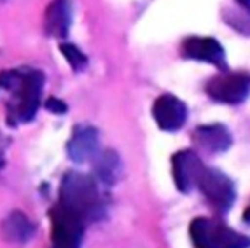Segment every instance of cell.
Masks as SVG:
<instances>
[{
  "label": "cell",
  "mask_w": 250,
  "mask_h": 248,
  "mask_svg": "<svg viewBox=\"0 0 250 248\" xmlns=\"http://www.w3.org/2000/svg\"><path fill=\"white\" fill-rule=\"evenodd\" d=\"M191 240L194 248H250V238L212 219L192 220Z\"/></svg>",
  "instance_id": "cell-3"
},
{
  "label": "cell",
  "mask_w": 250,
  "mask_h": 248,
  "mask_svg": "<svg viewBox=\"0 0 250 248\" xmlns=\"http://www.w3.org/2000/svg\"><path fill=\"white\" fill-rule=\"evenodd\" d=\"M171 168H173L177 189L180 192H191L198 187V182L207 166L192 150H180L171 159Z\"/></svg>",
  "instance_id": "cell-7"
},
{
  "label": "cell",
  "mask_w": 250,
  "mask_h": 248,
  "mask_svg": "<svg viewBox=\"0 0 250 248\" xmlns=\"http://www.w3.org/2000/svg\"><path fill=\"white\" fill-rule=\"evenodd\" d=\"M2 236L11 243H28L35 236V226L23 211L16 210L11 211L4 220H2Z\"/></svg>",
  "instance_id": "cell-12"
},
{
  "label": "cell",
  "mask_w": 250,
  "mask_h": 248,
  "mask_svg": "<svg viewBox=\"0 0 250 248\" xmlns=\"http://www.w3.org/2000/svg\"><path fill=\"white\" fill-rule=\"evenodd\" d=\"M238 4L242 5L243 9H245V11H250V0H236Z\"/></svg>",
  "instance_id": "cell-17"
},
{
  "label": "cell",
  "mask_w": 250,
  "mask_h": 248,
  "mask_svg": "<svg viewBox=\"0 0 250 248\" xmlns=\"http://www.w3.org/2000/svg\"><path fill=\"white\" fill-rule=\"evenodd\" d=\"M46 108L54 114H63V112H67V105L63 103L62 100H56V98H49L46 102Z\"/></svg>",
  "instance_id": "cell-16"
},
{
  "label": "cell",
  "mask_w": 250,
  "mask_h": 248,
  "mask_svg": "<svg viewBox=\"0 0 250 248\" xmlns=\"http://www.w3.org/2000/svg\"><path fill=\"white\" fill-rule=\"evenodd\" d=\"M194 140L201 149L207 152H224L233 144L231 133L221 126V124H208V126H200L194 131Z\"/></svg>",
  "instance_id": "cell-13"
},
{
  "label": "cell",
  "mask_w": 250,
  "mask_h": 248,
  "mask_svg": "<svg viewBox=\"0 0 250 248\" xmlns=\"http://www.w3.org/2000/svg\"><path fill=\"white\" fill-rule=\"evenodd\" d=\"M100 149L98 131L91 126H77L67 145V152L74 163L93 161Z\"/></svg>",
  "instance_id": "cell-10"
},
{
  "label": "cell",
  "mask_w": 250,
  "mask_h": 248,
  "mask_svg": "<svg viewBox=\"0 0 250 248\" xmlns=\"http://www.w3.org/2000/svg\"><path fill=\"white\" fill-rule=\"evenodd\" d=\"M84 220L77 213L56 205L51 210V240L53 248H81L84 238Z\"/></svg>",
  "instance_id": "cell-4"
},
{
  "label": "cell",
  "mask_w": 250,
  "mask_h": 248,
  "mask_svg": "<svg viewBox=\"0 0 250 248\" xmlns=\"http://www.w3.org/2000/svg\"><path fill=\"white\" fill-rule=\"evenodd\" d=\"M184 58L194 60V62L210 63L213 66L224 68L226 53L219 41L212 37H188L182 42Z\"/></svg>",
  "instance_id": "cell-9"
},
{
  "label": "cell",
  "mask_w": 250,
  "mask_h": 248,
  "mask_svg": "<svg viewBox=\"0 0 250 248\" xmlns=\"http://www.w3.org/2000/svg\"><path fill=\"white\" fill-rule=\"evenodd\" d=\"M207 93L212 100L219 103L236 105L250 95V75L243 72L221 74L208 81Z\"/></svg>",
  "instance_id": "cell-5"
},
{
  "label": "cell",
  "mask_w": 250,
  "mask_h": 248,
  "mask_svg": "<svg viewBox=\"0 0 250 248\" xmlns=\"http://www.w3.org/2000/svg\"><path fill=\"white\" fill-rule=\"evenodd\" d=\"M60 205L72 210L84 222L98 220L105 211L100 187L91 177L68 171L60 186Z\"/></svg>",
  "instance_id": "cell-2"
},
{
  "label": "cell",
  "mask_w": 250,
  "mask_h": 248,
  "mask_svg": "<svg viewBox=\"0 0 250 248\" xmlns=\"http://www.w3.org/2000/svg\"><path fill=\"white\" fill-rule=\"evenodd\" d=\"M152 117L163 131H177L188 121V107L173 95H161L152 105Z\"/></svg>",
  "instance_id": "cell-8"
},
{
  "label": "cell",
  "mask_w": 250,
  "mask_h": 248,
  "mask_svg": "<svg viewBox=\"0 0 250 248\" xmlns=\"http://www.w3.org/2000/svg\"><path fill=\"white\" fill-rule=\"evenodd\" d=\"M60 51L63 53L67 63L74 68V70L81 72L84 66L88 65V58H86V54H84L77 46H74V44H62V46H60Z\"/></svg>",
  "instance_id": "cell-15"
},
{
  "label": "cell",
  "mask_w": 250,
  "mask_h": 248,
  "mask_svg": "<svg viewBox=\"0 0 250 248\" xmlns=\"http://www.w3.org/2000/svg\"><path fill=\"white\" fill-rule=\"evenodd\" d=\"M93 168H95L98 182L105 184V186H114L123 173L121 159L114 150H104V152L96 154L93 159Z\"/></svg>",
  "instance_id": "cell-14"
},
{
  "label": "cell",
  "mask_w": 250,
  "mask_h": 248,
  "mask_svg": "<svg viewBox=\"0 0 250 248\" xmlns=\"http://www.w3.org/2000/svg\"><path fill=\"white\" fill-rule=\"evenodd\" d=\"M198 189L203 192L207 201L219 211L229 210L233 207L234 198H236L231 178L226 177L222 171L213 170V168H205L200 182H198Z\"/></svg>",
  "instance_id": "cell-6"
},
{
  "label": "cell",
  "mask_w": 250,
  "mask_h": 248,
  "mask_svg": "<svg viewBox=\"0 0 250 248\" xmlns=\"http://www.w3.org/2000/svg\"><path fill=\"white\" fill-rule=\"evenodd\" d=\"M245 220L247 222H250V207L247 208V211H245Z\"/></svg>",
  "instance_id": "cell-18"
},
{
  "label": "cell",
  "mask_w": 250,
  "mask_h": 248,
  "mask_svg": "<svg viewBox=\"0 0 250 248\" xmlns=\"http://www.w3.org/2000/svg\"><path fill=\"white\" fill-rule=\"evenodd\" d=\"M44 75L32 68L20 70H5L0 74V87L11 93L7 103V121L9 124L28 123L35 117L41 105Z\"/></svg>",
  "instance_id": "cell-1"
},
{
  "label": "cell",
  "mask_w": 250,
  "mask_h": 248,
  "mask_svg": "<svg viewBox=\"0 0 250 248\" xmlns=\"http://www.w3.org/2000/svg\"><path fill=\"white\" fill-rule=\"evenodd\" d=\"M72 25L70 0H53L44 14V28L51 37L63 39L68 35Z\"/></svg>",
  "instance_id": "cell-11"
}]
</instances>
